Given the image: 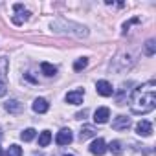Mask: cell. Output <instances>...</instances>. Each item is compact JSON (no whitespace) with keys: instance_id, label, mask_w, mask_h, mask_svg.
I'll return each mask as SVG.
<instances>
[{"instance_id":"15","label":"cell","mask_w":156,"mask_h":156,"mask_svg":"<svg viewBox=\"0 0 156 156\" xmlns=\"http://www.w3.org/2000/svg\"><path fill=\"white\" fill-rule=\"evenodd\" d=\"M154 51H156V42H154V39H149V41L145 42V55L152 57Z\"/></svg>"},{"instance_id":"6","label":"cell","mask_w":156,"mask_h":156,"mask_svg":"<svg viewBox=\"0 0 156 156\" xmlns=\"http://www.w3.org/2000/svg\"><path fill=\"white\" fill-rule=\"evenodd\" d=\"M130 125H132V121H130V118H127V116H118V118H114V121H112V129H114V130H127Z\"/></svg>"},{"instance_id":"21","label":"cell","mask_w":156,"mask_h":156,"mask_svg":"<svg viewBox=\"0 0 156 156\" xmlns=\"http://www.w3.org/2000/svg\"><path fill=\"white\" fill-rule=\"evenodd\" d=\"M87 114H88L87 110H83V112H77V114H75V119H83V118H85Z\"/></svg>"},{"instance_id":"23","label":"cell","mask_w":156,"mask_h":156,"mask_svg":"<svg viewBox=\"0 0 156 156\" xmlns=\"http://www.w3.org/2000/svg\"><path fill=\"white\" fill-rule=\"evenodd\" d=\"M64 156H73V154H64Z\"/></svg>"},{"instance_id":"19","label":"cell","mask_w":156,"mask_h":156,"mask_svg":"<svg viewBox=\"0 0 156 156\" xmlns=\"http://www.w3.org/2000/svg\"><path fill=\"white\" fill-rule=\"evenodd\" d=\"M138 22H140V19H138V17H134L132 20H129V22H125V24H123V33H127V31H129V28H130L132 24H138Z\"/></svg>"},{"instance_id":"13","label":"cell","mask_w":156,"mask_h":156,"mask_svg":"<svg viewBox=\"0 0 156 156\" xmlns=\"http://www.w3.org/2000/svg\"><path fill=\"white\" fill-rule=\"evenodd\" d=\"M41 70H42V73H44L46 77H51V75H55V72H57V68H55L53 64H50V62H42V64H41Z\"/></svg>"},{"instance_id":"2","label":"cell","mask_w":156,"mask_h":156,"mask_svg":"<svg viewBox=\"0 0 156 156\" xmlns=\"http://www.w3.org/2000/svg\"><path fill=\"white\" fill-rule=\"evenodd\" d=\"M83 98H85V90L83 88H77V90H72V92L66 94V103H70V105H81Z\"/></svg>"},{"instance_id":"1","label":"cell","mask_w":156,"mask_h":156,"mask_svg":"<svg viewBox=\"0 0 156 156\" xmlns=\"http://www.w3.org/2000/svg\"><path fill=\"white\" fill-rule=\"evenodd\" d=\"M130 110L132 114H149L156 108V83L154 81H147L140 87L134 88L132 96H130Z\"/></svg>"},{"instance_id":"16","label":"cell","mask_w":156,"mask_h":156,"mask_svg":"<svg viewBox=\"0 0 156 156\" xmlns=\"http://www.w3.org/2000/svg\"><path fill=\"white\" fill-rule=\"evenodd\" d=\"M35 136H37V130H35V129H26V130L20 134V140H22V141H31Z\"/></svg>"},{"instance_id":"14","label":"cell","mask_w":156,"mask_h":156,"mask_svg":"<svg viewBox=\"0 0 156 156\" xmlns=\"http://www.w3.org/2000/svg\"><path fill=\"white\" fill-rule=\"evenodd\" d=\"M4 107H6V110H8V112H20V110H22V105H20L17 99H11V101H8Z\"/></svg>"},{"instance_id":"7","label":"cell","mask_w":156,"mask_h":156,"mask_svg":"<svg viewBox=\"0 0 156 156\" xmlns=\"http://www.w3.org/2000/svg\"><path fill=\"white\" fill-rule=\"evenodd\" d=\"M108 118H110V110H108L107 107H101V108H98V110L94 112V121H96V123H107Z\"/></svg>"},{"instance_id":"11","label":"cell","mask_w":156,"mask_h":156,"mask_svg":"<svg viewBox=\"0 0 156 156\" xmlns=\"http://www.w3.org/2000/svg\"><path fill=\"white\" fill-rule=\"evenodd\" d=\"M107 151H110L112 154H123V145H121V141H118V140H114V141H110V145L107 147Z\"/></svg>"},{"instance_id":"12","label":"cell","mask_w":156,"mask_h":156,"mask_svg":"<svg viewBox=\"0 0 156 156\" xmlns=\"http://www.w3.org/2000/svg\"><path fill=\"white\" fill-rule=\"evenodd\" d=\"M51 141V132L50 130H42L39 136V147H48V143Z\"/></svg>"},{"instance_id":"17","label":"cell","mask_w":156,"mask_h":156,"mask_svg":"<svg viewBox=\"0 0 156 156\" xmlns=\"http://www.w3.org/2000/svg\"><path fill=\"white\" fill-rule=\"evenodd\" d=\"M4 156H22V149H20L19 145H11V147L6 151Z\"/></svg>"},{"instance_id":"5","label":"cell","mask_w":156,"mask_h":156,"mask_svg":"<svg viewBox=\"0 0 156 156\" xmlns=\"http://www.w3.org/2000/svg\"><path fill=\"white\" fill-rule=\"evenodd\" d=\"M90 152H92L94 156H103V154L107 152V143H105V140H103V138L94 140L92 145H90Z\"/></svg>"},{"instance_id":"20","label":"cell","mask_w":156,"mask_h":156,"mask_svg":"<svg viewBox=\"0 0 156 156\" xmlns=\"http://www.w3.org/2000/svg\"><path fill=\"white\" fill-rule=\"evenodd\" d=\"M6 92H8V87H6V83H4V81H0V98H2V96H6Z\"/></svg>"},{"instance_id":"9","label":"cell","mask_w":156,"mask_h":156,"mask_svg":"<svg viewBox=\"0 0 156 156\" xmlns=\"http://www.w3.org/2000/svg\"><path fill=\"white\" fill-rule=\"evenodd\" d=\"M48 108H50V105H48V101L44 98H37L33 101V110L37 114H44V112H48Z\"/></svg>"},{"instance_id":"10","label":"cell","mask_w":156,"mask_h":156,"mask_svg":"<svg viewBox=\"0 0 156 156\" xmlns=\"http://www.w3.org/2000/svg\"><path fill=\"white\" fill-rule=\"evenodd\" d=\"M96 132H98V130H96L92 125H83V129H81V132H79V140L85 141V140H88V138H94Z\"/></svg>"},{"instance_id":"4","label":"cell","mask_w":156,"mask_h":156,"mask_svg":"<svg viewBox=\"0 0 156 156\" xmlns=\"http://www.w3.org/2000/svg\"><path fill=\"white\" fill-rule=\"evenodd\" d=\"M96 90H98V94H99V96H103V98H110V96L114 94L112 85H110L108 81H105V79L96 83Z\"/></svg>"},{"instance_id":"18","label":"cell","mask_w":156,"mask_h":156,"mask_svg":"<svg viewBox=\"0 0 156 156\" xmlns=\"http://www.w3.org/2000/svg\"><path fill=\"white\" fill-rule=\"evenodd\" d=\"M87 64H88V59H87V57H81V59H77V61L73 62V70L79 72V70H83Z\"/></svg>"},{"instance_id":"22","label":"cell","mask_w":156,"mask_h":156,"mask_svg":"<svg viewBox=\"0 0 156 156\" xmlns=\"http://www.w3.org/2000/svg\"><path fill=\"white\" fill-rule=\"evenodd\" d=\"M0 156H2V147H0Z\"/></svg>"},{"instance_id":"8","label":"cell","mask_w":156,"mask_h":156,"mask_svg":"<svg viewBox=\"0 0 156 156\" xmlns=\"http://www.w3.org/2000/svg\"><path fill=\"white\" fill-rule=\"evenodd\" d=\"M136 132H138L140 136H151V134H152V125H151V121L141 119V121L136 125Z\"/></svg>"},{"instance_id":"3","label":"cell","mask_w":156,"mask_h":156,"mask_svg":"<svg viewBox=\"0 0 156 156\" xmlns=\"http://www.w3.org/2000/svg\"><path fill=\"white\" fill-rule=\"evenodd\" d=\"M72 140H73V134H72L70 129H61L57 132V136H55L57 145H68V143H72Z\"/></svg>"}]
</instances>
